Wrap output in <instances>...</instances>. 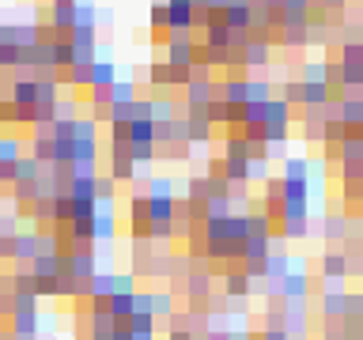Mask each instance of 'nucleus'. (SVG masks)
<instances>
[{
    "label": "nucleus",
    "mask_w": 363,
    "mask_h": 340,
    "mask_svg": "<svg viewBox=\"0 0 363 340\" xmlns=\"http://www.w3.org/2000/svg\"><path fill=\"white\" fill-rule=\"evenodd\" d=\"M204 238H208V257H216V261L242 257V238H246V223H242V216L204 219Z\"/></svg>",
    "instance_id": "1"
},
{
    "label": "nucleus",
    "mask_w": 363,
    "mask_h": 340,
    "mask_svg": "<svg viewBox=\"0 0 363 340\" xmlns=\"http://www.w3.org/2000/svg\"><path fill=\"white\" fill-rule=\"evenodd\" d=\"M167 64L171 69H193L197 64V42L190 35H167Z\"/></svg>",
    "instance_id": "2"
},
{
    "label": "nucleus",
    "mask_w": 363,
    "mask_h": 340,
    "mask_svg": "<svg viewBox=\"0 0 363 340\" xmlns=\"http://www.w3.org/2000/svg\"><path fill=\"white\" fill-rule=\"evenodd\" d=\"M272 42H277V35L246 38V46H242V69H269L272 64Z\"/></svg>",
    "instance_id": "3"
},
{
    "label": "nucleus",
    "mask_w": 363,
    "mask_h": 340,
    "mask_svg": "<svg viewBox=\"0 0 363 340\" xmlns=\"http://www.w3.org/2000/svg\"><path fill=\"white\" fill-rule=\"evenodd\" d=\"M30 276L35 280H57L61 276V257L57 254H35V261H30Z\"/></svg>",
    "instance_id": "4"
},
{
    "label": "nucleus",
    "mask_w": 363,
    "mask_h": 340,
    "mask_svg": "<svg viewBox=\"0 0 363 340\" xmlns=\"http://www.w3.org/2000/svg\"><path fill=\"white\" fill-rule=\"evenodd\" d=\"M117 83V64L114 61H95L91 64V91H110Z\"/></svg>",
    "instance_id": "5"
},
{
    "label": "nucleus",
    "mask_w": 363,
    "mask_h": 340,
    "mask_svg": "<svg viewBox=\"0 0 363 340\" xmlns=\"http://www.w3.org/2000/svg\"><path fill=\"white\" fill-rule=\"evenodd\" d=\"M148 110H151V122L156 125H167V122H174V117L182 114V106L174 102V98H163V95L148 98Z\"/></svg>",
    "instance_id": "6"
},
{
    "label": "nucleus",
    "mask_w": 363,
    "mask_h": 340,
    "mask_svg": "<svg viewBox=\"0 0 363 340\" xmlns=\"http://www.w3.org/2000/svg\"><path fill=\"white\" fill-rule=\"evenodd\" d=\"M329 98H333V95H329L325 83H299V102H303L306 110H322Z\"/></svg>",
    "instance_id": "7"
},
{
    "label": "nucleus",
    "mask_w": 363,
    "mask_h": 340,
    "mask_svg": "<svg viewBox=\"0 0 363 340\" xmlns=\"http://www.w3.org/2000/svg\"><path fill=\"white\" fill-rule=\"evenodd\" d=\"M4 35H8V42H12L16 49H30L35 46V23H4Z\"/></svg>",
    "instance_id": "8"
},
{
    "label": "nucleus",
    "mask_w": 363,
    "mask_h": 340,
    "mask_svg": "<svg viewBox=\"0 0 363 340\" xmlns=\"http://www.w3.org/2000/svg\"><path fill=\"white\" fill-rule=\"evenodd\" d=\"M261 125H288L292 129V106L284 102V98L272 95L265 102V122H261Z\"/></svg>",
    "instance_id": "9"
},
{
    "label": "nucleus",
    "mask_w": 363,
    "mask_h": 340,
    "mask_svg": "<svg viewBox=\"0 0 363 340\" xmlns=\"http://www.w3.org/2000/svg\"><path fill=\"white\" fill-rule=\"evenodd\" d=\"M12 336H38V310H12Z\"/></svg>",
    "instance_id": "10"
},
{
    "label": "nucleus",
    "mask_w": 363,
    "mask_h": 340,
    "mask_svg": "<svg viewBox=\"0 0 363 340\" xmlns=\"http://www.w3.org/2000/svg\"><path fill=\"white\" fill-rule=\"evenodd\" d=\"M277 95L272 91V80H261V76H246V102H269Z\"/></svg>",
    "instance_id": "11"
},
{
    "label": "nucleus",
    "mask_w": 363,
    "mask_h": 340,
    "mask_svg": "<svg viewBox=\"0 0 363 340\" xmlns=\"http://www.w3.org/2000/svg\"><path fill=\"white\" fill-rule=\"evenodd\" d=\"M231 46V30L224 23H212V27H204V49H212V53H224Z\"/></svg>",
    "instance_id": "12"
},
{
    "label": "nucleus",
    "mask_w": 363,
    "mask_h": 340,
    "mask_svg": "<svg viewBox=\"0 0 363 340\" xmlns=\"http://www.w3.org/2000/svg\"><path fill=\"white\" fill-rule=\"evenodd\" d=\"M322 272H325V280H340L345 283V276H348V257L345 254H325L322 257Z\"/></svg>",
    "instance_id": "13"
},
{
    "label": "nucleus",
    "mask_w": 363,
    "mask_h": 340,
    "mask_svg": "<svg viewBox=\"0 0 363 340\" xmlns=\"http://www.w3.org/2000/svg\"><path fill=\"white\" fill-rule=\"evenodd\" d=\"M363 87V64H340V91L359 95Z\"/></svg>",
    "instance_id": "14"
},
{
    "label": "nucleus",
    "mask_w": 363,
    "mask_h": 340,
    "mask_svg": "<svg viewBox=\"0 0 363 340\" xmlns=\"http://www.w3.org/2000/svg\"><path fill=\"white\" fill-rule=\"evenodd\" d=\"M35 254H38V235H16L12 261H35Z\"/></svg>",
    "instance_id": "15"
},
{
    "label": "nucleus",
    "mask_w": 363,
    "mask_h": 340,
    "mask_svg": "<svg viewBox=\"0 0 363 340\" xmlns=\"http://www.w3.org/2000/svg\"><path fill=\"white\" fill-rule=\"evenodd\" d=\"M12 98L16 106H35V80H30V76H19V80L12 83Z\"/></svg>",
    "instance_id": "16"
},
{
    "label": "nucleus",
    "mask_w": 363,
    "mask_h": 340,
    "mask_svg": "<svg viewBox=\"0 0 363 340\" xmlns=\"http://www.w3.org/2000/svg\"><path fill=\"white\" fill-rule=\"evenodd\" d=\"M87 295H91V299H110V295H114V276H110V272H95V276L87 280Z\"/></svg>",
    "instance_id": "17"
},
{
    "label": "nucleus",
    "mask_w": 363,
    "mask_h": 340,
    "mask_svg": "<svg viewBox=\"0 0 363 340\" xmlns=\"http://www.w3.org/2000/svg\"><path fill=\"white\" fill-rule=\"evenodd\" d=\"M340 163H363V136H345L337 144Z\"/></svg>",
    "instance_id": "18"
},
{
    "label": "nucleus",
    "mask_w": 363,
    "mask_h": 340,
    "mask_svg": "<svg viewBox=\"0 0 363 340\" xmlns=\"http://www.w3.org/2000/svg\"><path fill=\"white\" fill-rule=\"evenodd\" d=\"M280 178L284 182H311V159H288Z\"/></svg>",
    "instance_id": "19"
},
{
    "label": "nucleus",
    "mask_w": 363,
    "mask_h": 340,
    "mask_svg": "<svg viewBox=\"0 0 363 340\" xmlns=\"http://www.w3.org/2000/svg\"><path fill=\"white\" fill-rule=\"evenodd\" d=\"M224 288H227V299H246L254 283H250V276H246V272H231Z\"/></svg>",
    "instance_id": "20"
},
{
    "label": "nucleus",
    "mask_w": 363,
    "mask_h": 340,
    "mask_svg": "<svg viewBox=\"0 0 363 340\" xmlns=\"http://www.w3.org/2000/svg\"><path fill=\"white\" fill-rule=\"evenodd\" d=\"M42 170H46V167H38V163L35 159H27V156H19L16 159V182H38L42 178ZM12 182V185H16Z\"/></svg>",
    "instance_id": "21"
},
{
    "label": "nucleus",
    "mask_w": 363,
    "mask_h": 340,
    "mask_svg": "<svg viewBox=\"0 0 363 340\" xmlns=\"http://www.w3.org/2000/svg\"><path fill=\"white\" fill-rule=\"evenodd\" d=\"M133 98H137L133 80H117V83L106 91V102H110V106H117V102H133Z\"/></svg>",
    "instance_id": "22"
},
{
    "label": "nucleus",
    "mask_w": 363,
    "mask_h": 340,
    "mask_svg": "<svg viewBox=\"0 0 363 340\" xmlns=\"http://www.w3.org/2000/svg\"><path fill=\"white\" fill-rule=\"evenodd\" d=\"M322 310H325V317H340V322H345V314H348V303H345V291H329L325 295V303H322Z\"/></svg>",
    "instance_id": "23"
},
{
    "label": "nucleus",
    "mask_w": 363,
    "mask_h": 340,
    "mask_svg": "<svg viewBox=\"0 0 363 340\" xmlns=\"http://www.w3.org/2000/svg\"><path fill=\"white\" fill-rule=\"evenodd\" d=\"M76 27H98V8L91 0H76Z\"/></svg>",
    "instance_id": "24"
},
{
    "label": "nucleus",
    "mask_w": 363,
    "mask_h": 340,
    "mask_svg": "<svg viewBox=\"0 0 363 340\" xmlns=\"http://www.w3.org/2000/svg\"><path fill=\"white\" fill-rule=\"evenodd\" d=\"M148 83L151 87H174V69H171V64L167 61H156V64H151V69H148Z\"/></svg>",
    "instance_id": "25"
},
{
    "label": "nucleus",
    "mask_w": 363,
    "mask_h": 340,
    "mask_svg": "<svg viewBox=\"0 0 363 340\" xmlns=\"http://www.w3.org/2000/svg\"><path fill=\"white\" fill-rule=\"evenodd\" d=\"M129 144H151V117L129 122Z\"/></svg>",
    "instance_id": "26"
},
{
    "label": "nucleus",
    "mask_w": 363,
    "mask_h": 340,
    "mask_svg": "<svg viewBox=\"0 0 363 340\" xmlns=\"http://www.w3.org/2000/svg\"><path fill=\"white\" fill-rule=\"evenodd\" d=\"M23 156V140L19 136H0V163H16Z\"/></svg>",
    "instance_id": "27"
},
{
    "label": "nucleus",
    "mask_w": 363,
    "mask_h": 340,
    "mask_svg": "<svg viewBox=\"0 0 363 340\" xmlns=\"http://www.w3.org/2000/svg\"><path fill=\"white\" fill-rule=\"evenodd\" d=\"M174 314V295L171 291H156L151 295V317H171Z\"/></svg>",
    "instance_id": "28"
},
{
    "label": "nucleus",
    "mask_w": 363,
    "mask_h": 340,
    "mask_svg": "<svg viewBox=\"0 0 363 340\" xmlns=\"http://www.w3.org/2000/svg\"><path fill=\"white\" fill-rule=\"evenodd\" d=\"M167 4H151V12H148V23H151V35H167Z\"/></svg>",
    "instance_id": "29"
},
{
    "label": "nucleus",
    "mask_w": 363,
    "mask_h": 340,
    "mask_svg": "<svg viewBox=\"0 0 363 340\" xmlns=\"http://www.w3.org/2000/svg\"><path fill=\"white\" fill-rule=\"evenodd\" d=\"M23 64V49H16L12 42H0V69H19Z\"/></svg>",
    "instance_id": "30"
},
{
    "label": "nucleus",
    "mask_w": 363,
    "mask_h": 340,
    "mask_svg": "<svg viewBox=\"0 0 363 340\" xmlns=\"http://www.w3.org/2000/svg\"><path fill=\"white\" fill-rule=\"evenodd\" d=\"M125 329H129V333H156V317H151V314H129Z\"/></svg>",
    "instance_id": "31"
},
{
    "label": "nucleus",
    "mask_w": 363,
    "mask_h": 340,
    "mask_svg": "<svg viewBox=\"0 0 363 340\" xmlns=\"http://www.w3.org/2000/svg\"><path fill=\"white\" fill-rule=\"evenodd\" d=\"M337 64H363V46L359 42H340V61Z\"/></svg>",
    "instance_id": "32"
},
{
    "label": "nucleus",
    "mask_w": 363,
    "mask_h": 340,
    "mask_svg": "<svg viewBox=\"0 0 363 340\" xmlns=\"http://www.w3.org/2000/svg\"><path fill=\"white\" fill-rule=\"evenodd\" d=\"M299 83H325V64L314 61V64H303L299 72Z\"/></svg>",
    "instance_id": "33"
},
{
    "label": "nucleus",
    "mask_w": 363,
    "mask_h": 340,
    "mask_svg": "<svg viewBox=\"0 0 363 340\" xmlns=\"http://www.w3.org/2000/svg\"><path fill=\"white\" fill-rule=\"evenodd\" d=\"M129 159H133V163H144V167H148L151 159H159V156H156V144H129Z\"/></svg>",
    "instance_id": "34"
},
{
    "label": "nucleus",
    "mask_w": 363,
    "mask_h": 340,
    "mask_svg": "<svg viewBox=\"0 0 363 340\" xmlns=\"http://www.w3.org/2000/svg\"><path fill=\"white\" fill-rule=\"evenodd\" d=\"M348 235V219L345 216H329L325 219V238H345Z\"/></svg>",
    "instance_id": "35"
},
{
    "label": "nucleus",
    "mask_w": 363,
    "mask_h": 340,
    "mask_svg": "<svg viewBox=\"0 0 363 340\" xmlns=\"http://www.w3.org/2000/svg\"><path fill=\"white\" fill-rule=\"evenodd\" d=\"M148 197H174V182L171 178H151Z\"/></svg>",
    "instance_id": "36"
},
{
    "label": "nucleus",
    "mask_w": 363,
    "mask_h": 340,
    "mask_svg": "<svg viewBox=\"0 0 363 340\" xmlns=\"http://www.w3.org/2000/svg\"><path fill=\"white\" fill-rule=\"evenodd\" d=\"M185 291H190V295H204L208 291V276H193L190 283H185Z\"/></svg>",
    "instance_id": "37"
},
{
    "label": "nucleus",
    "mask_w": 363,
    "mask_h": 340,
    "mask_svg": "<svg viewBox=\"0 0 363 340\" xmlns=\"http://www.w3.org/2000/svg\"><path fill=\"white\" fill-rule=\"evenodd\" d=\"M258 340H292L284 329H265V336H258Z\"/></svg>",
    "instance_id": "38"
},
{
    "label": "nucleus",
    "mask_w": 363,
    "mask_h": 340,
    "mask_svg": "<svg viewBox=\"0 0 363 340\" xmlns=\"http://www.w3.org/2000/svg\"><path fill=\"white\" fill-rule=\"evenodd\" d=\"M204 340H231V333H227V329H208Z\"/></svg>",
    "instance_id": "39"
},
{
    "label": "nucleus",
    "mask_w": 363,
    "mask_h": 340,
    "mask_svg": "<svg viewBox=\"0 0 363 340\" xmlns=\"http://www.w3.org/2000/svg\"><path fill=\"white\" fill-rule=\"evenodd\" d=\"M171 340H197L190 329H171Z\"/></svg>",
    "instance_id": "40"
},
{
    "label": "nucleus",
    "mask_w": 363,
    "mask_h": 340,
    "mask_svg": "<svg viewBox=\"0 0 363 340\" xmlns=\"http://www.w3.org/2000/svg\"><path fill=\"white\" fill-rule=\"evenodd\" d=\"M318 8H345V0H322Z\"/></svg>",
    "instance_id": "41"
},
{
    "label": "nucleus",
    "mask_w": 363,
    "mask_h": 340,
    "mask_svg": "<svg viewBox=\"0 0 363 340\" xmlns=\"http://www.w3.org/2000/svg\"><path fill=\"white\" fill-rule=\"evenodd\" d=\"M0 42H8V35H4V23H0Z\"/></svg>",
    "instance_id": "42"
}]
</instances>
